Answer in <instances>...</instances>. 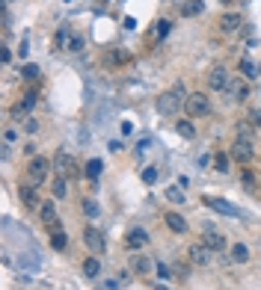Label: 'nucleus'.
Here are the masks:
<instances>
[{
  "mask_svg": "<svg viewBox=\"0 0 261 290\" xmlns=\"http://www.w3.org/2000/svg\"><path fill=\"white\" fill-rule=\"evenodd\" d=\"M214 166H217V172H228V166H231V154H217V157H214Z\"/></svg>",
  "mask_w": 261,
  "mask_h": 290,
  "instance_id": "29",
  "label": "nucleus"
},
{
  "mask_svg": "<svg viewBox=\"0 0 261 290\" xmlns=\"http://www.w3.org/2000/svg\"><path fill=\"white\" fill-rule=\"evenodd\" d=\"M53 172L56 175H63V178H77V163H74V157H71L66 148H60V151L53 154Z\"/></svg>",
  "mask_w": 261,
  "mask_h": 290,
  "instance_id": "4",
  "label": "nucleus"
},
{
  "mask_svg": "<svg viewBox=\"0 0 261 290\" xmlns=\"http://www.w3.org/2000/svg\"><path fill=\"white\" fill-rule=\"evenodd\" d=\"M166 199H169L172 205H184V202H187V196L181 192V187H169L166 189Z\"/></svg>",
  "mask_w": 261,
  "mask_h": 290,
  "instance_id": "28",
  "label": "nucleus"
},
{
  "mask_svg": "<svg viewBox=\"0 0 261 290\" xmlns=\"http://www.w3.org/2000/svg\"><path fill=\"white\" fill-rule=\"evenodd\" d=\"M223 3H231V0H223Z\"/></svg>",
  "mask_w": 261,
  "mask_h": 290,
  "instance_id": "45",
  "label": "nucleus"
},
{
  "mask_svg": "<svg viewBox=\"0 0 261 290\" xmlns=\"http://www.w3.org/2000/svg\"><path fill=\"white\" fill-rule=\"evenodd\" d=\"M166 225H169V228H172L175 234H181V231H187V222H184V216H181V213H166Z\"/></svg>",
  "mask_w": 261,
  "mask_h": 290,
  "instance_id": "19",
  "label": "nucleus"
},
{
  "mask_svg": "<svg viewBox=\"0 0 261 290\" xmlns=\"http://www.w3.org/2000/svg\"><path fill=\"white\" fill-rule=\"evenodd\" d=\"M184 86L178 83L172 92H163L160 98H157V113H163V116H175L178 110H184Z\"/></svg>",
  "mask_w": 261,
  "mask_h": 290,
  "instance_id": "1",
  "label": "nucleus"
},
{
  "mask_svg": "<svg viewBox=\"0 0 261 290\" xmlns=\"http://www.w3.org/2000/svg\"><path fill=\"white\" fill-rule=\"evenodd\" d=\"M187 255H190V264H196V267H208L211 264V249L205 243H193L187 249Z\"/></svg>",
  "mask_w": 261,
  "mask_h": 290,
  "instance_id": "8",
  "label": "nucleus"
},
{
  "mask_svg": "<svg viewBox=\"0 0 261 290\" xmlns=\"http://www.w3.org/2000/svg\"><path fill=\"white\" fill-rule=\"evenodd\" d=\"M238 137L241 139H252V124H246V121L244 124H238Z\"/></svg>",
  "mask_w": 261,
  "mask_h": 290,
  "instance_id": "34",
  "label": "nucleus"
},
{
  "mask_svg": "<svg viewBox=\"0 0 261 290\" xmlns=\"http://www.w3.org/2000/svg\"><path fill=\"white\" fill-rule=\"evenodd\" d=\"M39 131V121L36 119H27V134H36Z\"/></svg>",
  "mask_w": 261,
  "mask_h": 290,
  "instance_id": "40",
  "label": "nucleus"
},
{
  "mask_svg": "<svg viewBox=\"0 0 261 290\" xmlns=\"http://www.w3.org/2000/svg\"><path fill=\"white\" fill-rule=\"evenodd\" d=\"M146 243H149L146 228H131V231L125 234V246H128V249H142Z\"/></svg>",
  "mask_w": 261,
  "mask_h": 290,
  "instance_id": "11",
  "label": "nucleus"
},
{
  "mask_svg": "<svg viewBox=\"0 0 261 290\" xmlns=\"http://www.w3.org/2000/svg\"><path fill=\"white\" fill-rule=\"evenodd\" d=\"M128 264H131V273H137V275L152 273V261H149L146 255H134L131 261H128Z\"/></svg>",
  "mask_w": 261,
  "mask_h": 290,
  "instance_id": "17",
  "label": "nucleus"
},
{
  "mask_svg": "<svg viewBox=\"0 0 261 290\" xmlns=\"http://www.w3.org/2000/svg\"><path fill=\"white\" fill-rule=\"evenodd\" d=\"M51 192H53V199H66V196H69V181H66L63 175H56V178H53Z\"/></svg>",
  "mask_w": 261,
  "mask_h": 290,
  "instance_id": "20",
  "label": "nucleus"
},
{
  "mask_svg": "<svg viewBox=\"0 0 261 290\" xmlns=\"http://www.w3.org/2000/svg\"><path fill=\"white\" fill-rule=\"evenodd\" d=\"M66 3H71V0H66Z\"/></svg>",
  "mask_w": 261,
  "mask_h": 290,
  "instance_id": "46",
  "label": "nucleus"
},
{
  "mask_svg": "<svg viewBox=\"0 0 261 290\" xmlns=\"http://www.w3.org/2000/svg\"><path fill=\"white\" fill-rule=\"evenodd\" d=\"M238 69H241V74H244L246 80H255V77H258V66H255V62H252V59H241V66H238Z\"/></svg>",
  "mask_w": 261,
  "mask_h": 290,
  "instance_id": "22",
  "label": "nucleus"
},
{
  "mask_svg": "<svg viewBox=\"0 0 261 290\" xmlns=\"http://www.w3.org/2000/svg\"><path fill=\"white\" fill-rule=\"evenodd\" d=\"M202 243L208 246L211 252H223V249H226V237H223L220 231H214V228H208V231H205V237H202Z\"/></svg>",
  "mask_w": 261,
  "mask_h": 290,
  "instance_id": "12",
  "label": "nucleus"
},
{
  "mask_svg": "<svg viewBox=\"0 0 261 290\" xmlns=\"http://www.w3.org/2000/svg\"><path fill=\"white\" fill-rule=\"evenodd\" d=\"M36 77H39V66L30 62V66H24V69H21V80H36Z\"/></svg>",
  "mask_w": 261,
  "mask_h": 290,
  "instance_id": "32",
  "label": "nucleus"
},
{
  "mask_svg": "<svg viewBox=\"0 0 261 290\" xmlns=\"http://www.w3.org/2000/svg\"><path fill=\"white\" fill-rule=\"evenodd\" d=\"M39 219H42V225H45L48 231H60V219H56V207H53L51 202H45V205L39 207Z\"/></svg>",
  "mask_w": 261,
  "mask_h": 290,
  "instance_id": "9",
  "label": "nucleus"
},
{
  "mask_svg": "<svg viewBox=\"0 0 261 290\" xmlns=\"http://www.w3.org/2000/svg\"><path fill=\"white\" fill-rule=\"evenodd\" d=\"M83 45H86V39H83V36L71 33V39H69V48H66V51H71V53H80V51H83Z\"/></svg>",
  "mask_w": 261,
  "mask_h": 290,
  "instance_id": "27",
  "label": "nucleus"
},
{
  "mask_svg": "<svg viewBox=\"0 0 261 290\" xmlns=\"http://www.w3.org/2000/svg\"><path fill=\"white\" fill-rule=\"evenodd\" d=\"M33 104H36V92L24 95V101H18L15 107H12V119H27V113L33 110Z\"/></svg>",
  "mask_w": 261,
  "mask_h": 290,
  "instance_id": "14",
  "label": "nucleus"
},
{
  "mask_svg": "<svg viewBox=\"0 0 261 290\" xmlns=\"http://www.w3.org/2000/svg\"><path fill=\"white\" fill-rule=\"evenodd\" d=\"M3 3H12V0H3Z\"/></svg>",
  "mask_w": 261,
  "mask_h": 290,
  "instance_id": "44",
  "label": "nucleus"
},
{
  "mask_svg": "<svg viewBox=\"0 0 261 290\" xmlns=\"http://www.w3.org/2000/svg\"><path fill=\"white\" fill-rule=\"evenodd\" d=\"M83 243H86V249L92 252V255H101V252L107 249V240L98 228H86V231H83Z\"/></svg>",
  "mask_w": 261,
  "mask_h": 290,
  "instance_id": "7",
  "label": "nucleus"
},
{
  "mask_svg": "<svg viewBox=\"0 0 261 290\" xmlns=\"http://www.w3.org/2000/svg\"><path fill=\"white\" fill-rule=\"evenodd\" d=\"M51 169H53V160L36 154L33 160H30V166H27V178H30V184H33V187L45 184V178H48V172H51Z\"/></svg>",
  "mask_w": 261,
  "mask_h": 290,
  "instance_id": "3",
  "label": "nucleus"
},
{
  "mask_svg": "<svg viewBox=\"0 0 261 290\" xmlns=\"http://www.w3.org/2000/svg\"><path fill=\"white\" fill-rule=\"evenodd\" d=\"M155 290H169V287H166V284H157V287Z\"/></svg>",
  "mask_w": 261,
  "mask_h": 290,
  "instance_id": "43",
  "label": "nucleus"
},
{
  "mask_svg": "<svg viewBox=\"0 0 261 290\" xmlns=\"http://www.w3.org/2000/svg\"><path fill=\"white\" fill-rule=\"evenodd\" d=\"M101 169H104V163H101L98 157H92L86 166H83V172H86V178H89V181H95V178L101 175Z\"/></svg>",
  "mask_w": 261,
  "mask_h": 290,
  "instance_id": "24",
  "label": "nucleus"
},
{
  "mask_svg": "<svg viewBox=\"0 0 261 290\" xmlns=\"http://www.w3.org/2000/svg\"><path fill=\"white\" fill-rule=\"evenodd\" d=\"M66 246H69V237L63 234V228H60V231H51V249L53 252H66Z\"/></svg>",
  "mask_w": 261,
  "mask_h": 290,
  "instance_id": "21",
  "label": "nucleus"
},
{
  "mask_svg": "<svg viewBox=\"0 0 261 290\" xmlns=\"http://www.w3.org/2000/svg\"><path fill=\"white\" fill-rule=\"evenodd\" d=\"M157 273H160V278H169V267H163V264H160V267H157Z\"/></svg>",
  "mask_w": 261,
  "mask_h": 290,
  "instance_id": "42",
  "label": "nucleus"
},
{
  "mask_svg": "<svg viewBox=\"0 0 261 290\" xmlns=\"http://www.w3.org/2000/svg\"><path fill=\"white\" fill-rule=\"evenodd\" d=\"M231 160H238V163H249L252 157H255V145H252V139H235V145H231Z\"/></svg>",
  "mask_w": 261,
  "mask_h": 290,
  "instance_id": "5",
  "label": "nucleus"
},
{
  "mask_svg": "<svg viewBox=\"0 0 261 290\" xmlns=\"http://www.w3.org/2000/svg\"><path fill=\"white\" fill-rule=\"evenodd\" d=\"M9 59H12V51L3 45V48H0V62H3V66H9Z\"/></svg>",
  "mask_w": 261,
  "mask_h": 290,
  "instance_id": "37",
  "label": "nucleus"
},
{
  "mask_svg": "<svg viewBox=\"0 0 261 290\" xmlns=\"http://www.w3.org/2000/svg\"><path fill=\"white\" fill-rule=\"evenodd\" d=\"M83 210H86V216H89V219H95V216L101 213L98 202H92V199H83Z\"/></svg>",
  "mask_w": 261,
  "mask_h": 290,
  "instance_id": "30",
  "label": "nucleus"
},
{
  "mask_svg": "<svg viewBox=\"0 0 261 290\" xmlns=\"http://www.w3.org/2000/svg\"><path fill=\"white\" fill-rule=\"evenodd\" d=\"M83 275H89V278H98V275H101V261H98V255H89L86 261H83Z\"/></svg>",
  "mask_w": 261,
  "mask_h": 290,
  "instance_id": "18",
  "label": "nucleus"
},
{
  "mask_svg": "<svg viewBox=\"0 0 261 290\" xmlns=\"http://www.w3.org/2000/svg\"><path fill=\"white\" fill-rule=\"evenodd\" d=\"M241 24H244V21H241L238 12H226V15L220 18V30H223V33H238Z\"/></svg>",
  "mask_w": 261,
  "mask_h": 290,
  "instance_id": "15",
  "label": "nucleus"
},
{
  "mask_svg": "<svg viewBox=\"0 0 261 290\" xmlns=\"http://www.w3.org/2000/svg\"><path fill=\"white\" fill-rule=\"evenodd\" d=\"M169 30H172L169 21H160V24H157V36H169Z\"/></svg>",
  "mask_w": 261,
  "mask_h": 290,
  "instance_id": "36",
  "label": "nucleus"
},
{
  "mask_svg": "<svg viewBox=\"0 0 261 290\" xmlns=\"http://www.w3.org/2000/svg\"><path fill=\"white\" fill-rule=\"evenodd\" d=\"M205 205L211 207V210H217V213H223V216H238V207L235 205H228L226 199H205Z\"/></svg>",
  "mask_w": 261,
  "mask_h": 290,
  "instance_id": "13",
  "label": "nucleus"
},
{
  "mask_svg": "<svg viewBox=\"0 0 261 290\" xmlns=\"http://www.w3.org/2000/svg\"><path fill=\"white\" fill-rule=\"evenodd\" d=\"M228 83H231V74H228L223 66H214V69L208 71V86L214 89V92H223V89H228Z\"/></svg>",
  "mask_w": 261,
  "mask_h": 290,
  "instance_id": "6",
  "label": "nucleus"
},
{
  "mask_svg": "<svg viewBox=\"0 0 261 290\" xmlns=\"http://www.w3.org/2000/svg\"><path fill=\"white\" fill-rule=\"evenodd\" d=\"M175 131H178V134H181V137H187V139H193L196 137V127H193V121H175Z\"/></svg>",
  "mask_w": 261,
  "mask_h": 290,
  "instance_id": "26",
  "label": "nucleus"
},
{
  "mask_svg": "<svg viewBox=\"0 0 261 290\" xmlns=\"http://www.w3.org/2000/svg\"><path fill=\"white\" fill-rule=\"evenodd\" d=\"M228 98H231V101H246V98H249V89H246V83L244 80H241V77H231V83H228Z\"/></svg>",
  "mask_w": 261,
  "mask_h": 290,
  "instance_id": "10",
  "label": "nucleus"
},
{
  "mask_svg": "<svg viewBox=\"0 0 261 290\" xmlns=\"http://www.w3.org/2000/svg\"><path fill=\"white\" fill-rule=\"evenodd\" d=\"M231 261H235V264H246V261H249V249H246L244 243H235V246H231Z\"/></svg>",
  "mask_w": 261,
  "mask_h": 290,
  "instance_id": "25",
  "label": "nucleus"
},
{
  "mask_svg": "<svg viewBox=\"0 0 261 290\" xmlns=\"http://www.w3.org/2000/svg\"><path fill=\"white\" fill-rule=\"evenodd\" d=\"M15 139H18V134H15V131H3V142H6V145H12Z\"/></svg>",
  "mask_w": 261,
  "mask_h": 290,
  "instance_id": "39",
  "label": "nucleus"
},
{
  "mask_svg": "<svg viewBox=\"0 0 261 290\" xmlns=\"http://www.w3.org/2000/svg\"><path fill=\"white\" fill-rule=\"evenodd\" d=\"M244 184H246V189H255V175L249 169H244Z\"/></svg>",
  "mask_w": 261,
  "mask_h": 290,
  "instance_id": "35",
  "label": "nucleus"
},
{
  "mask_svg": "<svg viewBox=\"0 0 261 290\" xmlns=\"http://www.w3.org/2000/svg\"><path fill=\"white\" fill-rule=\"evenodd\" d=\"M202 9H205V6H202V0H187V3L181 6V15H184V18H196Z\"/></svg>",
  "mask_w": 261,
  "mask_h": 290,
  "instance_id": "23",
  "label": "nucleus"
},
{
  "mask_svg": "<svg viewBox=\"0 0 261 290\" xmlns=\"http://www.w3.org/2000/svg\"><path fill=\"white\" fill-rule=\"evenodd\" d=\"M122 148H125V145L119 142V139H113V142H110V151H122Z\"/></svg>",
  "mask_w": 261,
  "mask_h": 290,
  "instance_id": "41",
  "label": "nucleus"
},
{
  "mask_svg": "<svg viewBox=\"0 0 261 290\" xmlns=\"http://www.w3.org/2000/svg\"><path fill=\"white\" fill-rule=\"evenodd\" d=\"M142 181L152 187V184H157V169L155 166H149V169H142Z\"/></svg>",
  "mask_w": 261,
  "mask_h": 290,
  "instance_id": "33",
  "label": "nucleus"
},
{
  "mask_svg": "<svg viewBox=\"0 0 261 290\" xmlns=\"http://www.w3.org/2000/svg\"><path fill=\"white\" fill-rule=\"evenodd\" d=\"M184 113L193 116V119L208 116V113H211V98L205 95V92H190V95L184 98Z\"/></svg>",
  "mask_w": 261,
  "mask_h": 290,
  "instance_id": "2",
  "label": "nucleus"
},
{
  "mask_svg": "<svg viewBox=\"0 0 261 290\" xmlns=\"http://www.w3.org/2000/svg\"><path fill=\"white\" fill-rule=\"evenodd\" d=\"M69 39H71V33H69V30H60V33H56V42H53V48H56V51L69 48Z\"/></svg>",
  "mask_w": 261,
  "mask_h": 290,
  "instance_id": "31",
  "label": "nucleus"
},
{
  "mask_svg": "<svg viewBox=\"0 0 261 290\" xmlns=\"http://www.w3.org/2000/svg\"><path fill=\"white\" fill-rule=\"evenodd\" d=\"M18 196H21V202H24L27 207H42V205H39V196H36L33 184H21V187H18Z\"/></svg>",
  "mask_w": 261,
  "mask_h": 290,
  "instance_id": "16",
  "label": "nucleus"
},
{
  "mask_svg": "<svg viewBox=\"0 0 261 290\" xmlns=\"http://www.w3.org/2000/svg\"><path fill=\"white\" fill-rule=\"evenodd\" d=\"M249 121H252L255 127H261V107H258V110H252V113H249Z\"/></svg>",
  "mask_w": 261,
  "mask_h": 290,
  "instance_id": "38",
  "label": "nucleus"
}]
</instances>
